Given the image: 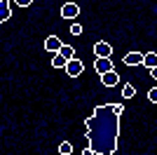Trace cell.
<instances>
[{"instance_id":"5bb4252c","label":"cell","mask_w":157,"mask_h":155,"mask_svg":"<svg viewBox=\"0 0 157 155\" xmlns=\"http://www.w3.org/2000/svg\"><path fill=\"white\" fill-rule=\"evenodd\" d=\"M134 94H136V89H134L131 85H124V89H122V97H124V99H131Z\"/></svg>"},{"instance_id":"5b68a950","label":"cell","mask_w":157,"mask_h":155,"mask_svg":"<svg viewBox=\"0 0 157 155\" xmlns=\"http://www.w3.org/2000/svg\"><path fill=\"white\" fill-rule=\"evenodd\" d=\"M78 14H80V5H75V2H66L61 7V17L63 19H78Z\"/></svg>"},{"instance_id":"7c38bea8","label":"cell","mask_w":157,"mask_h":155,"mask_svg":"<svg viewBox=\"0 0 157 155\" xmlns=\"http://www.w3.org/2000/svg\"><path fill=\"white\" fill-rule=\"evenodd\" d=\"M52 66H54V68H66V59L61 57V54H54V59H52Z\"/></svg>"},{"instance_id":"ba28073f","label":"cell","mask_w":157,"mask_h":155,"mask_svg":"<svg viewBox=\"0 0 157 155\" xmlns=\"http://www.w3.org/2000/svg\"><path fill=\"white\" fill-rule=\"evenodd\" d=\"M61 45H63V42H61L56 35H49V38L45 40V50H47V52H54V54L59 52V47H61Z\"/></svg>"},{"instance_id":"8fae6325","label":"cell","mask_w":157,"mask_h":155,"mask_svg":"<svg viewBox=\"0 0 157 155\" xmlns=\"http://www.w3.org/2000/svg\"><path fill=\"white\" fill-rule=\"evenodd\" d=\"M56 54H61V57H63L66 61H68V59H73V57H75V50H73L71 45H61V47H59V52H56Z\"/></svg>"},{"instance_id":"7a4b0ae2","label":"cell","mask_w":157,"mask_h":155,"mask_svg":"<svg viewBox=\"0 0 157 155\" xmlns=\"http://www.w3.org/2000/svg\"><path fill=\"white\" fill-rule=\"evenodd\" d=\"M82 71H85V64H82V61H80V59H68V61H66V73H68V75L71 78H78V75H82Z\"/></svg>"},{"instance_id":"52a82bcc","label":"cell","mask_w":157,"mask_h":155,"mask_svg":"<svg viewBox=\"0 0 157 155\" xmlns=\"http://www.w3.org/2000/svg\"><path fill=\"white\" fill-rule=\"evenodd\" d=\"M101 82L105 85V87H115V85L120 82V75L115 71H110V73H103V75H101Z\"/></svg>"},{"instance_id":"8992f818","label":"cell","mask_w":157,"mask_h":155,"mask_svg":"<svg viewBox=\"0 0 157 155\" xmlns=\"http://www.w3.org/2000/svg\"><path fill=\"white\" fill-rule=\"evenodd\" d=\"M124 64H127V66H138V64H143V54H141V52H127V54H124Z\"/></svg>"},{"instance_id":"6da1fadb","label":"cell","mask_w":157,"mask_h":155,"mask_svg":"<svg viewBox=\"0 0 157 155\" xmlns=\"http://www.w3.org/2000/svg\"><path fill=\"white\" fill-rule=\"evenodd\" d=\"M122 110V103H101L85 120L89 148L94 150V155H113L117 150Z\"/></svg>"},{"instance_id":"4fadbf2b","label":"cell","mask_w":157,"mask_h":155,"mask_svg":"<svg viewBox=\"0 0 157 155\" xmlns=\"http://www.w3.org/2000/svg\"><path fill=\"white\" fill-rule=\"evenodd\" d=\"M59 153H61V155H71V153H73V146H71V141H61V146H59Z\"/></svg>"},{"instance_id":"9c48e42d","label":"cell","mask_w":157,"mask_h":155,"mask_svg":"<svg viewBox=\"0 0 157 155\" xmlns=\"http://www.w3.org/2000/svg\"><path fill=\"white\" fill-rule=\"evenodd\" d=\"M10 17H12V7H10V2H7V0H0V24L7 21Z\"/></svg>"},{"instance_id":"2e32d148","label":"cell","mask_w":157,"mask_h":155,"mask_svg":"<svg viewBox=\"0 0 157 155\" xmlns=\"http://www.w3.org/2000/svg\"><path fill=\"white\" fill-rule=\"evenodd\" d=\"M148 99H150V101H152V103H155V101H157V87H152V89H150V92H148Z\"/></svg>"},{"instance_id":"e0dca14e","label":"cell","mask_w":157,"mask_h":155,"mask_svg":"<svg viewBox=\"0 0 157 155\" xmlns=\"http://www.w3.org/2000/svg\"><path fill=\"white\" fill-rule=\"evenodd\" d=\"M31 2H33V0H17V5H19V7H28Z\"/></svg>"},{"instance_id":"30bf717a","label":"cell","mask_w":157,"mask_h":155,"mask_svg":"<svg viewBox=\"0 0 157 155\" xmlns=\"http://www.w3.org/2000/svg\"><path fill=\"white\" fill-rule=\"evenodd\" d=\"M143 64L148 66V68H157V54H155V52H148V54H143Z\"/></svg>"},{"instance_id":"3957f363","label":"cell","mask_w":157,"mask_h":155,"mask_svg":"<svg viewBox=\"0 0 157 155\" xmlns=\"http://www.w3.org/2000/svg\"><path fill=\"white\" fill-rule=\"evenodd\" d=\"M94 54H96V59H110V57H113V47H110V42L98 40L96 45H94Z\"/></svg>"},{"instance_id":"ac0fdd59","label":"cell","mask_w":157,"mask_h":155,"mask_svg":"<svg viewBox=\"0 0 157 155\" xmlns=\"http://www.w3.org/2000/svg\"><path fill=\"white\" fill-rule=\"evenodd\" d=\"M82 155H94V150L92 148H85V150H82Z\"/></svg>"},{"instance_id":"9a60e30c","label":"cell","mask_w":157,"mask_h":155,"mask_svg":"<svg viewBox=\"0 0 157 155\" xmlns=\"http://www.w3.org/2000/svg\"><path fill=\"white\" fill-rule=\"evenodd\" d=\"M71 33H73V35H80V33H82V26H80L78 21H75V24L71 26Z\"/></svg>"},{"instance_id":"277c9868","label":"cell","mask_w":157,"mask_h":155,"mask_svg":"<svg viewBox=\"0 0 157 155\" xmlns=\"http://www.w3.org/2000/svg\"><path fill=\"white\" fill-rule=\"evenodd\" d=\"M94 71H96L98 75L115 71V68H113V59H96V61H94Z\"/></svg>"}]
</instances>
